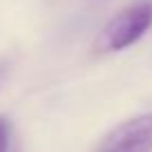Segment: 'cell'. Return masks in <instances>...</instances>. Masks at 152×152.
Listing matches in <instances>:
<instances>
[{
  "label": "cell",
  "mask_w": 152,
  "mask_h": 152,
  "mask_svg": "<svg viewBox=\"0 0 152 152\" xmlns=\"http://www.w3.org/2000/svg\"><path fill=\"white\" fill-rule=\"evenodd\" d=\"M11 143V123L7 116H0V152H9Z\"/></svg>",
  "instance_id": "obj_3"
},
{
  "label": "cell",
  "mask_w": 152,
  "mask_h": 152,
  "mask_svg": "<svg viewBox=\"0 0 152 152\" xmlns=\"http://www.w3.org/2000/svg\"><path fill=\"white\" fill-rule=\"evenodd\" d=\"M152 27V2L139 0L125 7L99 31L94 40L96 54H112L130 47Z\"/></svg>",
  "instance_id": "obj_1"
},
{
  "label": "cell",
  "mask_w": 152,
  "mask_h": 152,
  "mask_svg": "<svg viewBox=\"0 0 152 152\" xmlns=\"http://www.w3.org/2000/svg\"><path fill=\"white\" fill-rule=\"evenodd\" d=\"M99 152H152V112L119 123L103 139Z\"/></svg>",
  "instance_id": "obj_2"
}]
</instances>
